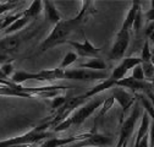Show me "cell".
I'll return each instance as SVG.
<instances>
[{
    "label": "cell",
    "mask_w": 154,
    "mask_h": 147,
    "mask_svg": "<svg viewBox=\"0 0 154 147\" xmlns=\"http://www.w3.org/2000/svg\"><path fill=\"white\" fill-rule=\"evenodd\" d=\"M141 108L142 105L140 104V102L137 101L134 103V107H133V110L131 112L130 117L122 123L121 125V130H120V135H119V140H118V146H122L126 141H130V137H131V134L133 131L134 126H136V123L140 118V114H141Z\"/></svg>",
    "instance_id": "obj_6"
},
{
    "label": "cell",
    "mask_w": 154,
    "mask_h": 147,
    "mask_svg": "<svg viewBox=\"0 0 154 147\" xmlns=\"http://www.w3.org/2000/svg\"><path fill=\"white\" fill-rule=\"evenodd\" d=\"M25 37L21 33H14L5 36L0 39V55H11L20 49Z\"/></svg>",
    "instance_id": "obj_11"
},
{
    "label": "cell",
    "mask_w": 154,
    "mask_h": 147,
    "mask_svg": "<svg viewBox=\"0 0 154 147\" xmlns=\"http://www.w3.org/2000/svg\"><path fill=\"white\" fill-rule=\"evenodd\" d=\"M49 126L48 124L35 126L32 130L27 131L23 135L11 137L8 140L0 141V147H29L32 145H35L41 141H45L48 139H51V133L47 131V129Z\"/></svg>",
    "instance_id": "obj_2"
},
{
    "label": "cell",
    "mask_w": 154,
    "mask_h": 147,
    "mask_svg": "<svg viewBox=\"0 0 154 147\" xmlns=\"http://www.w3.org/2000/svg\"><path fill=\"white\" fill-rule=\"evenodd\" d=\"M150 58H152L150 45H149V42L147 41L143 44V49H142V54H141V61L142 63H148V61H150Z\"/></svg>",
    "instance_id": "obj_27"
},
{
    "label": "cell",
    "mask_w": 154,
    "mask_h": 147,
    "mask_svg": "<svg viewBox=\"0 0 154 147\" xmlns=\"http://www.w3.org/2000/svg\"><path fill=\"white\" fill-rule=\"evenodd\" d=\"M146 36L148 37L152 43H154V22H149V25L147 26Z\"/></svg>",
    "instance_id": "obj_34"
},
{
    "label": "cell",
    "mask_w": 154,
    "mask_h": 147,
    "mask_svg": "<svg viewBox=\"0 0 154 147\" xmlns=\"http://www.w3.org/2000/svg\"><path fill=\"white\" fill-rule=\"evenodd\" d=\"M150 63L154 65V55H152V58H150Z\"/></svg>",
    "instance_id": "obj_42"
},
{
    "label": "cell",
    "mask_w": 154,
    "mask_h": 147,
    "mask_svg": "<svg viewBox=\"0 0 154 147\" xmlns=\"http://www.w3.org/2000/svg\"><path fill=\"white\" fill-rule=\"evenodd\" d=\"M114 139L108 135L97 134V133H89V135L79 141L70 145V147H109L112 143Z\"/></svg>",
    "instance_id": "obj_9"
},
{
    "label": "cell",
    "mask_w": 154,
    "mask_h": 147,
    "mask_svg": "<svg viewBox=\"0 0 154 147\" xmlns=\"http://www.w3.org/2000/svg\"><path fill=\"white\" fill-rule=\"evenodd\" d=\"M112 97L115 99V102H118L120 104V107L122 108V117L126 114L127 109L131 108L134 103L137 102V97L136 95H132L130 92H127L125 88L121 87H112Z\"/></svg>",
    "instance_id": "obj_14"
},
{
    "label": "cell",
    "mask_w": 154,
    "mask_h": 147,
    "mask_svg": "<svg viewBox=\"0 0 154 147\" xmlns=\"http://www.w3.org/2000/svg\"><path fill=\"white\" fill-rule=\"evenodd\" d=\"M133 147H149V136H148V134L138 143H133Z\"/></svg>",
    "instance_id": "obj_36"
},
{
    "label": "cell",
    "mask_w": 154,
    "mask_h": 147,
    "mask_svg": "<svg viewBox=\"0 0 154 147\" xmlns=\"http://www.w3.org/2000/svg\"><path fill=\"white\" fill-rule=\"evenodd\" d=\"M148 136H149V147H154V121H150Z\"/></svg>",
    "instance_id": "obj_35"
},
{
    "label": "cell",
    "mask_w": 154,
    "mask_h": 147,
    "mask_svg": "<svg viewBox=\"0 0 154 147\" xmlns=\"http://www.w3.org/2000/svg\"><path fill=\"white\" fill-rule=\"evenodd\" d=\"M141 8V4L138 2H132L131 3V6L126 14V17L122 22V26L120 30H124V31H130L132 30V26H133V21H134V17H136V14L138 11V9Z\"/></svg>",
    "instance_id": "obj_17"
},
{
    "label": "cell",
    "mask_w": 154,
    "mask_h": 147,
    "mask_svg": "<svg viewBox=\"0 0 154 147\" xmlns=\"http://www.w3.org/2000/svg\"><path fill=\"white\" fill-rule=\"evenodd\" d=\"M146 17L148 18V21H149V22H154V9L150 8V9L147 11Z\"/></svg>",
    "instance_id": "obj_38"
},
{
    "label": "cell",
    "mask_w": 154,
    "mask_h": 147,
    "mask_svg": "<svg viewBox=\"0 0 154 147\" xmlns=\"http://www.w3.org/2000/svg\"><path fill=\"white\" fill-rule=\"evenodd\" d=\"M146 96L148 97V99L150 101V103H152V105L154 107V93L150 91V92H148V93H146Z\"/></svg>",
    "instance_id": "obj_39"
},
{
    "label": "cell",
    "mask_w": 154,
    "mask_h": 147,
    "mask_svg": "<svg viewBox=\"0 0 154 147\" xmlns=\"http://www.w3.org/2000/svg\"><path fill=\"white\" fill-rule=\"evenodd\" d=\"M127 146H128V141H126V142H125V143H124L121 147H127Z\"/></svg>",
    "instance_id": "obj_43"
},
{
    "label": "cell",
    "mask_w": 154,
    "mask_h": 147,
    "mask_svg": "<svg viewBox=\"0 0 154 147\" xmlns=\"http://www.w3.org/2000/svg\"><path fill=\"white\" fill-rule=\"evenodd\" d=\"M131 77H133L134 80H138V81H146L144 74H143V69H142V65H141V64L136 65V66L132 69V75H131Z\"/></svg>",
    "instance_id": "obj_28"
},
{
    "label": "cell",
    "mask_w": 154,
    "mask_h": 147,
    "mask_svg": "<svg viewBox=\"0 0 154 147\" xmlns=\"http://www.w3.org/2000/svg\"><path fill=\"white\" fill-rule=\"evenodd\" d=\"M86 97L83 95L81 96H76V97H72V98H67L66 103L56 110V114H55V118L51 120V123H49V126H53L55 127L57 124H60L61 121H64L65 119H67L71 113L73 112V110L77 108V107H80L81 104H83L86 102Z\"/></svg>",
    "instance_id": "obj_5"
},
{
    "label": "cell",
    "mask_w": 154,
    "mask_h": 147,
    "mask_svg": "<svg viewBox=\"0 0 154 147\" xmlns=\"http://www.w3.org/2000/svg\"><path fill=\"white\" fill-rule=\"evenodd\" d=\"M42 3H43V10L45 14V18L48 20V22L53 23L54 26L57 25L63 18H61V15L59 14V11H57L55 4L53 2H48V0L42 2Z\"/></svg>",
    "instance_id": "obj_16"
},
{
    "label": "cell",
    "mask_w": 154,
    "mask_h": 147,
    "mask_svg": "<svg viewBox=\"0 0 154 147\" xmlns=\"http://www.w3.org/2000/svg\"><path fill=\"white\" fill-rule=\"evenodd\" d=\"M130 44V31L120 30L112 43V47L109 53L110 60H121Z\"/></svg>",
    "instance_id": "obj_8"
},
{
    "label": "cell",
    "mask_w": 154,
    "mask_h": 147,
    "mask_svg": "<svg viewBox=\"0 0 154 147\" xmlns=\"http://www.w3.org/2000/svg\"><path fill=\"white\" fill-rule=\"evenodd\" d=\"M114 103H115V99H114V97H112V96H110L109 98L104 99V101H103V104L100 105V112H99V117H103V115H105V114L109 112V110L112 108Z\"/></svg>",
    "instance_id": "obj_25"
},
{
    "label": "cell",
    "mask_w": 154,
    "mask_h": 147,
    "mask_svg": "<svg viewBox=\"0 0 154 147\" xmlns=\"http://www.w3.org/2000/svg\"><path fill=\"white\" fill-rule=\"evenodd\" d=\"M150 118L149 115L143 112L142 114V120H141V124H140V127H138V131H137V135H136V139H134V143H138L148 133H149V126H150Z\"/></svg>",
    "instance_id": "obj_19"
},
{
    "label": "cell",
    "mask_w": 154,
    "mask_h": 147,
    "mask_svg": "<svg viewBox=\"0 0 154 147\" xmlns=\"http://www.w3.org/2000/svg\"><path fill=\"white\" fill-rule=\"evenodd\" d=\"M18 5L16 2H5V3H0V16H4V14L9 12L10 10L15 9Z\"/></svg>",
    "instance_id": "obj_29"
},
{
    "label": "cell",
    "mask_w": 154,
    "mask_h": 147,
    "mask_svg": "<svg viewBox=\"0 0 154 147\" xmlns=\"http://www.w3.org/2000/svg\"><path fill=\"white\" fill-rule=\"evenodd\" d=\"M31 22V20L29 18H27V17H25V16H22L21 18H18V20H16L12 25H10L3 33H4V36H9V34H14V33H16V32H18V31H21V30H23L28 23Z\"/></svg>",
    "instance_id": "obj_21"
},
{
    "label": "cell",
    "mask_w": 154,
    "mask_h": 147,
    "mask_svg": "<svg viewBox=\"0 0 154 147\" xmlns=\"http://www.w3.org/2000/svg\"><path fill=\"white\" fill-rule=\"evenodd\" d=\"M11 57L10 55H0V65H4V64H9L11 63Z\"/></svg>",
    "instance_id": "obj_37"
},
{
    "label": "cell",
    "mask_w": 154,
    "mask_h": 147,
    "mask_svg": "<svg viewBox=\"0 0 154 147\" xmlns=\"http://www.w3.org/2000/svg\"><path fill=\"white\" fill-rule=\"evenodd\" d=\"M103 101L102 98H94L92 101H89L88 103L83 104L80 109L75 110V112L70 115V119H71V123L72 125H81L83 124L95 110L98 108H100V105L103 104Z\"/></svg>",
    "instance_id": "obj_7"
},
{
    "label": "cell",
    "mask_w": 154,
    "mask_h": 147,
    "mask_svg": "<svg viewBox=\"0 0 154 147\" xmlns=\"http://www.w3.org/2000/svg\"><path fill=\"white\" fill-rule=\"evenodd\" d=\"M67 98L65 96H56L53 98V102H51V108L53 110H57L59 108H61L65 103H66Z\"/></svg>",
    "instance_id": "obj_31"
},
{
    "label": "cell",
    "mask_w": 154,
    "mask_h": 147,
    "mask_svg": "<svg viewBox=\"0 0 154 147\" xmlns=\"http://www.w3.org/2000/svg\"><path fill=\"white\" fill-rule=\"evenodd\" d=\"M94 3L92 2H83L82 8L80 12L77 14L75 17L70 18V20H61L57 25L54 26L51 32L48 34L47 38L41 43L39 45V52L44 53L59 44H64L69 41V37L76 31L79 30L83 22L86 21V18L94 12Z\"/></svg>",
    "instance_id": "obj_1"
},
{
    "label": "cell",
    "mask_w": 154,
    "mask_h": 147,
    "mask_svg": "<svg viewBox=\"0 0 154 147\" xmlns=\"http://www.w3.org/2000/svg\"><path fill=\"white\" fill-rule=\"evenodd\" d=\"M71 126H72V123H71V119H70V117H69L67 119H65L64 121H61L60 124H57V125L54 127V133L65 131V130H67V129L71 127Z\"/></svg>",
    "instance_id": "obj_32"
},
{
    "label": "cell",
    "mask_w": 154,
    "mask_h": 147,
    "mask_svg": "<svg viewBox=\"0 0 154 147\" xmlns=\"http://www.w3.org/2000/svg\"><path fill=\"white\" fill-rule=\"evenodd\" d=\"M3 20H4V16H0V32H3V30H2V23H3Z\"/></svg>",
    "instance_id": "obj_40"
},
{
    "label": "cell",
    "mask_w": 154,
    "mask_h": 147,
    "mask_svg": "<svg viewBox=\"0 0 154 147\" xmlns=\"http://www.w3.org/2000/svg\"><path fill=\"white\" fill-rule=\"evenodd\" d=\"M0 70H2V72L4 74V76H5L8 80H10L11 76L14 75V65H12L11 63L2 65V66H0Z\"/></svg>",
    "instance_id": "obj_33"
},
{
    "label": "cell",
    "mask_w": 154,
    "mask_h": 147,
    "mask_svg": "<svg viewBox=\"0 0 154 147\" xmlns=\"http://www.w3.org/2000/svg\"><path fill=\"white\" fill-rule=\"evenodd\" d=\"M108 77L106 71H93L88 69H70L64 71V79L75 80V81H83V82H92V81H104Z\"/></svg>",
    "instance_id": "obj_4"
},
{
    "label": "cell",
    "mask_w": 154,
    "mask_h": 147,
    "mask_svg": "<svg viewBox=\"0 0 154 147\" xmlns=\"http://www.w3.org/2000/svg\"><path fill=\"white\" fill-rule=\"evenodd\" d=\"M77 58H79V55H77L75 52H69V53H66V55L64 57L61 64L59 65V69H61V70L65 71L66 67H69L70 65H72V64L77 60Z\"/></svg>",
    "instance_id": "obj_24"
},
{
    "label": "cell",
    "mask_w": 154,
    "mask_h": 147,
    "mask_svg": "<svg viewBox=\"0 0 154 147\" xmlns=\"http://www.w3.org/2000/svg\"><path fill=\"white\" fill-rule=\"evenodd\" d=\"M43 10V3L39 2V0H35V2H33L25 11H23V16L29 18V20H32V18H35L38 15H39Z\"/></svg>",
    "instance_id": "obj_22"
},
{
    "label": "cell",
    "mask_w": 154,
    "mask_h": 147,
    "mask_svg": "<svg viewBox=\"0 0 154 147\" xmlns=\"http://www.w3.org/2000/svg\"><path fill=\"white\" fill-rule=\"evenodd\" d=\"M64 79V70L56 67L50 70H42L38 72H28V71H16L11 76L10 81L15 85H22L28 80L43 81V82H53L56 80Z\"/></svg>",
    "instance_id": "obj_3"
},
{
    "label": "cell",
    "mask_w": 154,
    "mask_h": 147,
    "mask_svg": "<svg viewBox=\"0 0 154 147\" xmlns=\"http://www.w3.org/2000/svg\"><path fill=\"white\" fill-rule=\"evenodd\" d=\"M115 86L121 87V88H128L134 92V95H138V93L146 95L153 89V86L148 81H138V80H134L131 76L124 77L122 80L116 81L115 82Z\"/></svg>",
    "instance_id": "obj_12"
},
{
    "label": "cell",
    "mask_w": 154,
    "mask_h": 147,
    "mask_svg": "<svg viewBox=\"0 0 154 147\" xmlns=\"http://www.w3.org/2000/svg\"><path fill=\"white\" fill-rule=\"evenodd\" d=\"M142 69H143V74H144V77L146 81H149L153 76H154V65L148 61V63H142Z\"/></svg>",
    "instance_id": "obj_26"
},
{
    "label": "cell",
    "mask_w": 154,
    "mask_h": 147,
    "mask_svg": "<svg viewBox=\"0 0 154 147\" xmlns=\"http://www.w3.org/2000/svg\"><path fill=\"white\" fill-rule=\"evenodd\" d=\"M112 87H115V82L112 80H110V79H106V80L102 81L100 83H98V85H95L94 87H92L91 89H88L83 96L86 98H91V97H94V96L102 93V92H104L105 89H109V88H112Z\"/></svg>",
    "instance_id": "obj_18"
},
{
    "label": "cell",
    "mask_w": 154,
    "mask_h": 147,
    "mask_svg": "<svg viewBox=\"0 0 154 147\" xmlns=\"http://www.w3.org/2000/svg\"><path fill=\"white\" fill-rule=\"evenodd\" d=\"M138 64H142L141 61V58L138 57H127V58H124L119 65L114 69V71L111 72V75H110V80H112L114 82H116V81H120L122 80L125 76H126V74L128 72V70L133 69L136 65Z\"/></svg>",
    "instance_id": "obj_10"
},
{
    "label": "cell",
    "mask_w": 154,
    "mask_h": 147,
    "mask_svg": "<svg viewBox=\"0 0 154 147\" xmlns=\"http://www.w3.org/2000/svg\"><path fill=\"white\" fill-rule=\"evenodd\" d=\"M136 97H137L140 104L143 107L144 112L149 115V118L152 119V121H154V107L152 105V103L148 99V97L146 95H143V93H138V95H136Z\"/></svg>",
    "instance_id": "obj_23"
},
{
    "label": "cell",
    "mask_w": 154,
    "mask_h": 147,
    "mask_svg": "<svg viewBox=\"0 0 154 147\" xmlns=\"http://www.w3.org/2000/svg\"><path fill=\"white\" fill-rule=\"evenodd\" d=\"M67 44H70L76 52L77 55L80 57H85V58H99V54H100V49L94 47L87 38H85V42H76V41H67Z\"/></svg>",
    "instance_id": "obj_13"
},
{
    "label": "cell",
    "mask_w": 154,
    "mask_h": 147,
    "mask_svg": "<svg viewBox=\"0 0 154 147\" xmlns=\"http://www.w3.org/2000/svg\"><path fill=\"white\" fill-rule=\"evenodd\" d=\"M88 135H89V133L76 135V136H69V137H51V139L43 141V143L39 147H65V146H70L75 142H79V141L86 139Z\"/></svg>",
    "instance_id": "obj_15"
},
{
    "label": "cell",
    "mask_w": 154,
    "mask_h": 147,
    "mask_svg": "<svg viewBox=\"0 0 154 147\" xmlns=\"http://www.w3.org/2000/svg\"><path fill=\"white\" fill-rule=\"evenodd\" d=\"M148 82H149V83H150V85L153 86V88H154V76H153V77H152V79H150V80H149Z\"/></svg>",
    "instance_id": "obj_41"
},
{
    "label": "cell",
    "mask_w": 154,
    "mask_h": 147,
    "mask_svg": "<svg viewBox=\"0 0 154 147\" xmlns=\"http://www.w3.org/2000/svg\"><path fill=\"white\" fill-rule=\"evenodd\" d=\"M80 69H88L93 71H105L106 63L100 58H92L89 61L80 65Z\"/></svg>",
    "instance_id": "obj_20"
},
{
    "label": "cell",
    "mask_w": 154,
    "mask_h": 147,
    "mask_svg": "<svg viewBox=\"0 0 154 147\" xmlns=\"http://www.w3.org/2000/svg\"><path fill=\"white\" fill-rule=\"evenodd\" d=\"M142 18H143V14H142V9L140 8L137 14H136V17H134V21H133V26H132V30L134 32H138L142 27Z\"/></svg>",
    "instance_id": "obj_30"
}]
</instances>
